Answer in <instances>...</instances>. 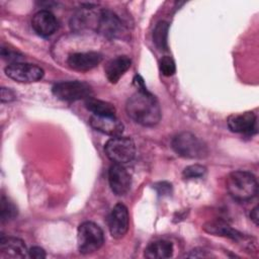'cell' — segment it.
<instances>
[{
	"label": "cell",
	"instance_id": "cell-25",
	"mask_svg": "<svg viewBox=\"0 0 259 259\" xmlns=\"http://www.w3.org/2000/svg\"><path fill=\"white\" fill-rule=\"evenodd\" d=\"M1 56H2L3 59L8 60L9 62H11V64L19 63L22 60V57L19 54L15 53V52H12V51H9V50L4 49V48H2V50H1Z\"/></svg>",
	"mask_w": 259,
	"mask_h": 259
},
{
	"label": "cell",
	"instance_id": "cell-20",
	"mask_svg": "<svg viewBox=\"0 0 259 259\" xmlns=\"http://www.w3.org/2000/svg\"><path fill=\"white\" fill-rule=\"evenodd\" d=\"M85 105L94 115H115V107L107 101L90 97L86 99Z\"/></svg>",
	"mask_w": 259,
	"mask_h": 259
},
{
	"label": "cell",
	"instance_id": "cell-28",
	"mask_svg": "<svg viewBox=\"0 0 259 259\" xmlns=\"http://www.w3.org/2000/svg\"><path fill=\"white\" fill-rule=\"evenodd\" d=\"M155 188L159 194H169V192L171 191V184L167 182H159L155 185Z\"/></svg>",
	"mask_w": 259,
	"mask_h": 259
},
{
	"label": "cell",
	"instance_id": "cell-1",
	"mask_svg": "<svg viewBox=\"0 0 259 259\" xmlns=\"http://www.w3.org/2000/svg\"><path fill=\"white\" fill-rule=\"evenodd\" d=\"M127 115L145 126L156 125L161 119V107L157 98L147 89L138 90L126 101Z\"/></svg>",
	"mask_w": 259,
	"mask_h": 259
},
{
	"label": "cell",
	"instance_id": "cell-22",
	"mask_svg": "<svg viewBox=\"0 0 259 259\" xmlns=\"http://www.w3.org/2000/svg\"><path fill=\"white\" fill-rule=\"evenodd\" d=\"M17 215V208L14 205L13 202H11L8 198H6L4 195L1 198V211L0 217L2 223L10 221L14 219Z\"/></svg>",
	"mask_w": 259,
	"mask_h": 259
},
{
	"label": "cell",
	"instance_id": "cell-6",
	"mask_svg": "<svg viewBox=\"0 0 259 259\" xmlns=\"http://www.w3.org/2000/svg\"><path fill=\"white\" fill-rule=\"evenodd\" d=\"M53 94L63 101H77L91 97V86L81 81H63L52 88Z\"/></svg>",
	"mask_w": 259,
	"mask_h": 259
},
{
	"label": "cell",
	"instance_id": "cell-15",
	"mask_svg": "<svg viewBox=\"0 0 259 259\" xmlns=\"http://www.w3.org/2000/svg\"><path fill=\"white\" fill-rule=\"evenodd\" d=\"M0 251L4 257L24 258L28 255L24 242L15 237H1Z\"/></svg>",
	"mask_w": 259,
	"mask_h": 259
},
{
	"label": "cell",
	"instance_id": "cell-26",
	"mask_svg": "<svg viewBox=\"0 0 259 259\" xmlns=\"http://www.w3.org/2000/svg\"><path fill=\"white\" fill-rule=\"evenodd\" d=\"M28 256L35 259H42V258H46V252L42 248L35 246L28 250Z\"/></svg>",
	"mask_w": 259,
	"mask_h": 259
},
{
	"label": "cell",
	"instance_id": "cell-21",
	"mask_svg": "<svg viewBox=\"0 0 259 259\" xmlns=\"http://www.w3.org/2000/svg\"><path fill=\"white\" fill-rule=\"evenodd\" d=\"M168 28L169 25L166 21H160L157 23V25L154 28L153 31V40L155 46L160 50V51H165L167 50L168 47Z\"/></svg>",
	"mask_w": 259,
	"mask_h": 259
},
{
	"label": "cell",
	"instance_id": "cell-5",
	"mask_svg": "<svg viewBox=\"0 0 259 259\" xmlns=\"http://www.w3.org/2000/svg\"><path fill=\"white\" fill-rule=\"evenodd\" d=\"M104 151L106 156L114 163L125 164L132 161L136 154L135 143L127 137H112L105 146Z\"/></svg>",
	"mask_w": 259,
	"mask_h": 259
},
{
	"label": "cell",
	"instance_id": "cell-17",
	"mask_svg": "<svg viewBox=\"0 0 259 259\" xmlns=\"http://www.w3.org/2000/svg\"><path fill=\"white\" fill-rule=\"evenodd\" d=\"M91 6L84 7V9L80 10L78 13H76L71 20V27L72 29L76 31L83 30L85 28L94 26L97 28V23H98V17L99 13L93 14Z\"/></svg>",
	"mask_w": 259,
	"mask_h": 259
},
{
	"label": "cell",
	"instance_id": "cell-19",
	"mask_svg": "<svg viewBox=\"0 0 259 259\" xmlns=\"http://www.w3.org/2000/svg\"><path fill=\"white\" fill-rule=\"evenodd\" d=\"M204 231L217 236H224L228 237L233 240H240L242 239V234L239 233L238 231L232 229L229 225L222 221H215V222H209L203 227Z\"/></svg>",
	"mask_w": 259,
	"mask_h": 259
},
{
	"label": "cell",
	"instance_id": "cell-16",
	"mask_svg": "<svg viewBox=\"0 0 259 259\" xmlns=\"http://www.w3.org/2000/svg\"><path fill=\"white\" fill-rule=\"evenodd\" d=\"M132 61L126 56H117L116 58L110 60L105 68V75L110 83H116L121 76L130 69Z\"/></svg>",
	"mask_w": 259,
	"mask_h": 259
},
{
	"label": "cell",
	"instance_id": "cell-29",
	"mask_svg": "<svg viewBox=\"0 0 259 259\" xmlns=\"http://www.w3.org/2000/svg\"><path fill=\"white\" fill-rule=\"evenodd\" d=\"M251 220L255 223V225H258V206H255L250 213Z\"/></svg>",
	"mask_w": 259,
	"mask_h": 259
},
{
	"label": "cell",
	"instance_id": "cell-24",
	"mask_svg": "<svg viewBox=\"0 0 259 259\" xmlns=\"http://www.w3.org/2000/svg\"><path fill=\"white\" fill-rule=\"evenodd\" d=\"M160 71L164 76H172L176 71L174 60L169 56L163 57L160 61Z\"/></svg>",
	"mask_w": 259,
	"mask_h": 259
},
{
	"label": "cell",
	"instance_id": "cell-27",
	"mask_svg": "<svg viewBox=\"0 0 259 259\" xmlns=\"http://www.w3.org/2000/svg\"><path fill=\"white\" fill-rule=\"evenodd\" d=\"M15 99L14 92L9 88H2L1 89V101L2 102H10Z\"/></svg>",
	"mask_w": 259,
	"mask_h": 259
},
{
	"label": "cell",
	"instance_id": "cell-14",
	"mask_svg": "<svg viewBox=\"0 0 259 259\" xmlns=\"http://www.w3.org/2000/svg\"><path fill=\"white\" fill-rule=\"evenodd\" d=\"M229 128L238 134H250L256 124V115L252 111L233 114L228 118Z\"/></svg>",
	"mask_w": 259,
	"mask_h": 259
},
{
	"label": "cell",
	"instance_id": "cell-12",
	"mask_svg": "<svg viewBox=\"0 0 259 259\" xmlns=\"http://www.w3.org/2000/svg\"><path fill=\"white\" fill-rule=\"evenodd\" d=\"M31 26L38 35L47 37L52 35L57 30L58 21L51 11L40 10L33 15Z\"/></svg>",
	"mask_w": 259,
	"mask_h": 259
},
{
	"label": "cell",
	"instance_id": "cell-3",
	"mask_svg": "<svg viewBox=\"0 0 259 259\" xmlns=\"http://www.w3.org/2000/svg\"><path fill=\"white\" fill-rule=\"evenodd\" d=\"M172 149L178 156L187 159H200L207 155L206 145L189 132L176 135L172 140Z\"/></svg>",
	"mask_w": 259,
	"mask_h": 259
},
{
	"label": "cell",
	"instance_id": "cell-10",
	"mask_svg": "<svg viewBox=\"0 0 259 259\" xmlns=\"http://www.w3.org/2000/svg\"><path fill=\"white\" fill-rule=\"evenodd\" d=\"M96 30L107 38H114L122 30V23L112 11L102 10L99 13Z\"/></svg>",
	"mask_w": 259,
	"mask_h": 259
},
{
	"label": "cell",
	"instance_id": "cell-4",
	"mask_svg": "<svg viewBox=\"0 0 259 259\" xmlns=\"http://www.w3.org/2000/svg\"><path fill=\"white\" fill-rule=\"evenodd\" d=\"M78 248L80 253L87 255L97 251L104 243V234L101 228L93 222L82 223L77 232Z\"/></svg>",
	"mask_w": 259,
	"mask_h": 259
},
{
	"label": "cell",
	"instance_id": "cell-7",
	"mask_svg": "<svg viewBox=\"0 0 259 259\" xmlns=\"http://www.w3.org/2000/svg\"><path fill=\"white\" fill-rule=\"evenodd\" d=\"M5 74L10 79L20 83H32L40 80L44 77V70L33 64L14 63L5 68Z\"/></svg>",
	"mask_w": 259,
	"mask_h": 259
},
{
	"label": "cell",
	"instance_id": "cell-8",
	"mask_svg": "<svg viewBox=\"0 0 259 259\" xmlns=\"http://www.w3.org/2000/svg\"><path fill=\"white\" fill-rule=\"evenodd\" d=\"M108 182L112 192L121 196L127 193L132 184V177L127 169L122 164L114 163L108 170Z\"/></svg>",
	"mask_w": 259,
	"mask_h": 259
},
{
	"label": "cell",
	"instance_id": "cell-23",
	"mask_svg": "<svg viewBox=\"0 0 259 259\" xmlns=\"http://www.w3.org/2000/svg\"><path fill=\"white\" fill-rule=\"evenodd\" d=\"M205 173H206V168L204 166L194 164L186 167L183 170L182 175L185 179H197V178L203 177Z\"/></svg>",
	"mask_w": 259,
	"mask_h": 259
},
{
	"label": "cell",
	"instance_id": "cell-11",
	"mask_svg": "<svg viewBox=\"0 0 259 259\" xmlns=\"http://www.w3.org/2000/svg\"><path fill=\"white\" fill-rule=\"evenodd\" d=\"M91 126L108 136L117 137L120 136L123 131L122 122L115 115H94L90 117Z\"/></svg>",
	"mask_w": 259,
	"mask_h": 259
},
{
	"label": "cell",
	"instance_id": "cell-9",
	"mask_svg": "<svg viewBox=\"0 0 259 259\" xmlns=\"http://www.w3.org/2000/svg\"><path fill=\"white\" fill-rule=\"evenodd\" d=\"M128 225L130 217L126 206L122 203L115 204L108 217V229L110 235L115 239L122 238L128 230Z\"/></svg>",
	"mask_w": 259,
	"mask_h": 259
},
{
	"label": "cell",
	"instance_id": "cell-18",
	"mask_svg": "<svg viewBox=\"0 0 259 259\" xmlns=\"http://www.w3.org/2000/svg\"><path fill=\"white\" fill-rule=\"evenodd\" d=\"M173 254V245L167 240H158L150 243L145 249V257L149 259H165Z\"/></svg>",
	"mask_w": 259,
	"mask_h": 259
},
{
	"label": "cell",
	"instance_id": "cell-13",
	"mask_svg": "<svg viewBox=\"0 0 259 259\" xmlns=\"http://www.w3.org/2000/svg\"><path fill=\"white\" fill-rule=\"evenodd\" d=\"M102 56L96 52L75 53L69 56L68 65L70 68L77 71H89L100 64Z\"/></svg>",
	"mask_w": 259,
	"mask_h": 259
},
{
	"label": "cell",
	"instance_id": "cell-2",
	"mask_svg": "<svg viewBox=\"0 0 259 259\" xmlns=\"http://www.w3.org/2000/svg\"><path fill=\"white\" fill-rule=\"evenodd\" d=\"M226 187L229 194L234 199L247 201L257 194L258 183L256 177L251 172L238 170L228 175Z\"/></svg>",
	"mask_w": 259,
	"mask_h": 259
}]
</instances>
